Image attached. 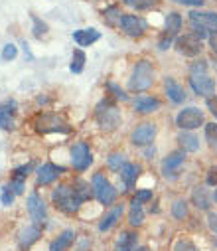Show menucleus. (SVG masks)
Wrapping results in <instances>:
<instances>
[{
	"label": "nucleus",
	"mask_w": 217,
	"mask_h": 251,
	"mask_svg": "<svg viewBox=\"0 0 217 251\" xmlns=\"http://www.w3.org/2000/svg\"><path fill=\"white\" fill-rule=\"evenodd\" d=\"M190 85L193 89V93L197 95H211L215 91V81L207 75V74H192L190 75Z\"/></svg>",
	"instance_id": "13"
},
{
	"label": "nucleus",
	"mask_w": 217,
	"mask_h": 251,
	"mask_svg": "<svg viewBox=\"0 0 217 251\" xmlns=\"http://www.w3.org/2000/svg\"><path fill=\"white\" fill-rule=\"evenodd\" d=\"M192 202L197 210H207L209 208V196L205 192V188H195L192 192Z\"/></svg>",
	"instance_id": "25"
},
{
	"label": "nucleus",
	"mask_w": 217,
	"mask_h": 251,
	"mask_svg": "<svg viewBox=\"0 0 217 251\" xmlns=\"http://www.w3.org/2000/svg\"><path fill=\"white\" fill-rule=\"evenodd\" d=\"M32 22H34V36L36 38H42V36H46L48 34V24L46 22H42L38 16H32Z\"/></svg>",
	"instance_id": "34"
},
{
	"label": "nucleus",
	"mask_w": 217,
	"mask_h": 251,
	"mask_svg": "<svg viewBox=\"0 0 217 251\" xmlns=\"http://www.w3.org/2000/svg\"><path fill=\"white\" fill-rule=\"evenodd\" d=\"M109 89H111V91H115V97H117V99H122V101L126 99L124 91H122V89H119V87H117L115 83H109Z\"/></svg>",
	"instance_id": "44"
},
{
	"label": "nucleus",
	"mask_w": 217,
	"mask_h": 251,
	"mask_svg": "<svg viewBox=\"0 0 217 251\" xmlns=\"http://www.w3.org/2000/svg\"><path fill=\"white\" fill-rule=\"evenodd\" d=\"M213 200H215V204H217V188H215V192H213Z\"/></svg>",
	"instance_id": "45"
},
{
	"label": "nucleus",
	"mask_w": 217,
	"mask_h": 251,
	"mask_svg": "<svg viewBox=\"0 0 217 251\" xmlns=\"http://www.w3.org/2000/svg\"><path fill=\"white\" fill-rule=\"evenodd\" d=\"M138 251H148V249H146V247H140V249H138Z\"/></svg>",
	"instance_id": "46"
},
{
	"label": "nucleus",
	"mask_w": 217,
	"mask_h": 251,
	"mask_svg": "<svg viewBox=\"0 0 217 251\" xmlns=\"http://www.w3.org/2000/svg\"><path fill=\"white\" fill-rule=\"evenodd\" d=\"M30 170H32V164H26V166H18V168L14 170V174H16L14 178H22V180H24V178L28 176V172H30Z\"/></svg>",
	"instance_id": "39"
},
{
	"label": "nucleus",
	"mask_w": 217,
	"mask_h": 251,
	"mask_svg": "<svg viewBox=\"0 0 217 251\" xmlns=\"http://www.w3.org/2000/svg\"><path fill=\"white\" fill-rule=\"evenodd\" d=\"M107 164H109V168H113V170H121V168L126 164V158H124L122 152H113V154L107 158Z\"/></svg>",
	"instance_id": "29"
},
{
	"label": "nucleus",
	"mask_w": 217,
	"mask_h": 251,
	"mask_svg": "<svg viewBox=\"0 0 217 251\" xmlns=\"http://www.w3.org/2000/svg\"><path fill=\"white\" fill-rule=\"evenodd\" d=\"M178 143L182 145V149H184L186 152H195V151L199 149V141H197V137L192 135V133H180Z\"/></svg>",
	"instance_id": "24"
},
{
	"label": "nucleus",
	"mask_w": 217,
	"mask_h": 251,
	"mask_svg": "<svg viewBox=\"0 0 217 251\" xmlns=\"http://www.w3.org/2000/svg\"><path fill=\"white\" fill-rule=\"evenodd\" d=\"M174 251H197V249H195V245L190 243V241H178L176 247H174Z\"/></svg>",
	"instance_id": "37"
},
{
	"label": "nucleus",
	"mask_w": 217,
	"mask_h": 251,
	"mask_svg": "<svg viewBox=\"0 0 217 251\" xmlns=\"http://www.w3.org/2000/svg\"><path fill=\"white\" fill-rule=\"evenodd\" d=\"M93 194H95V198H97L103 206H111V204L115 202V198H117L115 186H113L101 172H97V174L93 176Z\"/></svg>",
	"instance_id": "4"
},
{
	"label": "nucleus",
	"mask_w": 217,
	"mask_h": 251,
	"mask_svg": "<svg viewBox=\"0 0 217 251\" xmlns=\"http://www.w3.org/2000/svg\"><path fill=\"white\" fill-rule=\"evenodd\" d=\"M154 83V68L150 61L140 59L132 70V75L128 79V89L130 91H146Z\"/></svg>",
	"instance_id": "2"
},
{
	"label": "nucleus",
	"mask_w": 217,
	"mask_h": 251,
	"mask_svg": "<svg viewBox=\"0 0 217 251\" xmlns=\"http://www.w3.org/2000/svg\"><path fill=\"white\" fill-rule=\"evenodd\" d=\"M65 168H61V166H55V164H42L40 168H38V184L40 186H48V184H51L61 172H63Z\"/></svg>",
	"instance_id": "15"
},
{
	"label": "nucleus",
	"mask_w": 217,
	"mask_h": 251,
	"mask_svg": "<svg viewBox=\"0 0 217 251\" xmlns=\"http://www.w3.org/2000/svg\"><path fill=\"white\" fill-rule=\"evenodd\" d=\"M28 212H30V218H32V222L36 226H44L46 224L48 210H46L44 200L38 194H30V198H28Z\"/></svg>",
	"instance_id": "12"
},
{
	"label": "nucleus",
	"mask_w": 217,
	"mask_h": 251,
	"mask_svg": "<svg viewBox=\"0 0 217 251\" xmlns=\"http://www.w3.org/2000/svg\"><path fill=\"white\" fill-rule=\"evenodd\" d=\"M205 139H207L209 147H217V123L205 125Z\"/></svg>",
	"instance_id": "32"
},
{
	"label": "nucleus",
	"mask_w": 217,
	"mask_h": 251,
	"mask_svg": "<svg viewBox=\"0 0 217 251\" xmlns=\"http://www.w3.org/2000/svg\"><path fill=\"white\" fill-rule=\"evenodd\" d=\"M205 180H207L209 186H215V188H217V166H211V168L207 170Z\"/></svg>",
	"instance_id": "36"
},
{
	"label": "nucleus",
	"mask_w": 217,
	"mask_h": 251,
	"mask_svg": "<svg viewBox=\"0 0 217 251\" xmlns=\"http://www.w3.org/2000/svg\"><path fill=\"white\" fill-rule=\"evenodd\" d=\"M207 224H209V229L213 231V233H217V214H209L207 216Z\"/></svg>",
	"instance_id": "43"
},
{
	"label": "nucleus",
	"mask_w": 217,
	"mask_h": 251,
	"mask_svg": "<svg viewBox=\"0 0 217 251\" xmlns=\"http://www.w3.org/2000/svg\"><path fill=\"white\" fill-rule=\"evenodd\" d=\"M134 245H136V233H128L124 231L117 243V249L115 251H134Z\"/></svg>",
	"instance_id": "27"
},
{
	"label": "nucleus",
	"mask_w": 217,
	"mask_h": 251,
	"mask_svg": "<svg viewBox=\"0 0 217 251\" xmlns=\"http://www.w3.org/2000/svg\"><path fill=\"white\" fill-rule=\"evenodd\" d=\"M40 237H42V229H40V226H28V227H24V229L20 231V235H18V243H20L22 249H28V247H32Z\"/></svg>",
	"instance_id": "16"
},
{
	"label": "nucleus",
	"mask_w": 217,
	"mask_h": 251,
	"mask_svg": "<svg viewBox=\"0 0 217 251\" xmlns=\"http://www.w3.org/2000/svg\"><path fill=\"white\" fill-rule=\"evenodd\" d=\"M83 68H85V53H83V50H75L73 51V57H71L69 70L73 72V74H81Z\"/></svg>",
	"instance_id": "28"
},
{
	"label": "nucleus",
	"mask_w": 217,
	"mask_h": 251,
	"mask_svg": "<svg viewBox=\"0 0 217 251\" xmlns=\"http://www.w3.org/2000/svg\"><path fill=\"white\" fill-rule=\"evenodd\" d=\"M186 151H174V152H170L166 158H164V162H162V174L164 176H172V174H176L178 170H180V166L184 164V160H186V154H184Z\"/></svg>",
	"instance_id": "14"
},
{
	"label": "nucleus",
	"mask_w": 217,
	"mask_h": 251,
	"mask_svg": "<svg viewBox=\"0 0 217 251\" xmlns=\"http://www.w3.org/2000/svg\"><path fill=\"white\" fill-rule=\"evenodd\" d=\"M95 117H97V121H99L101 127H103V129H109V131L117 129L119 123H121V113H119L117 107L111 105L109 101H101V103L97 105Z\"/></svg>",
	"instance_id": "5"
},
{
	"label": "nucleus",
	"mask_w": 217,
	"mask_h": 251,
	"mask_svg": "<svg viewBox=\"0 0 217 251\" xmlns=\"http://www.w3.org/2000/svg\"><path fill=\"white\" fill-rule=\"evenodd\" d=\"M176 50L188 57H193L201 51V38H197L193 32L190 34H184V36H178L176 38Z\"/></svg>",
	"instance_id": "9"
},
{
	"label": "nucleus",
	"mask_w": 217,
	"mask_h": 251,
	"mask_svg": "<svg viewBox=\"0 0 217 251\" xmlns=\"http://www.w3.org/2000/svg\"><path fill=\"white\" fill-rule=\"evenodd\" d=\"M154 137H156V127H154V125L152 123H142V125H138V127L132 131L130 141L136 147H146V145H150L154 141Z\"/></svg>",
	"instance_id": "11"
},
{
	"label": "nucleus",
	"mask_w": 217,
	"mask_h": 251,
	"mask_svg": "<svg viewBox=\"0 0 217 251\" xmlns=\"http://www.w3.org/2000/svg\"><path fill=\"white\" fill-rule=\"evenodd\" d=\"M176 125L182 131H193L203 125V113L197 107H186L176 115Z\"/></svg>",
	"instance_id": "6"
},
{
	"label": "nucleus",
	"mask_w": 217,
	"mask_h": 251,
	"mask_svg": "<svg viewBox=\"0 0 217 251\" xmlns=\"http://www.w3.org/2000/svg\"><path fill=\"white\" fill-rule=\"evenodd\" d=\"M172 214L176 220H184L188 216V202L186 200H176L172 206Z\"/></svg>",
	"instance_id": "30"
},
{
	"label": "nucleus",
	"mask_w": 217,
	"mask_h": 251,
	"mask_svg": "<svg viewBox=\"0 0 217 251\" xmlns=\"http://www.w3.org/2000/svg\"><path fill=\"white\" fill-rule=\"evenodd\" d=\"M14 103H8L4 107H0V129L2 131H12L14 129Z\"/></svg>",
	"instance_id": "21"
},
{
	"label": "nucleus",
	"mask_w": 217,
	"mask_h": 251,
	"mask_svg": "<svg viewBox=\"0 0 217 251\" xmlns=\"http://www.w3.org/2000/svg\"><path fill=\"white\" fill-rule=\"evenodd\" d=\"M138 174H140V166H138V164H128V162H126V164L121 168V176H122V182L126 184V188H132V186H134Z\"/></svg>",
	"instance_id": "23"
},
{
	"label": "nucleus",
	"mask_w": 217,
	"mask_h": 251,
	"mask_svg": "<svg viewBox=\"0 0 217 251\" xmlns=\"http://www.w3.org/2000/svg\"><path fill=\"white\" fill-rule=\"evenodd\" d=\"M121 28L126 36L138 38V36H142L144 32H146V20L140 18V16H134V14H122Z\"/></svg>",
	"instance_id": "10"
},
{
	"label": "nucleus",
	"mask_w": 217,
	"mask_h": 251,
	"mask_svg": "<svg viewBox=\"0 0 217 251\" xmlns=\"http://www.w3.org/2000/svg\"><path fill=\"white\" fill-rule=\"evenodd\" d=\"M144 222V212H142V202L132 200V208L128 214V224L130 226H140Z\"/></svg>",
	"instance_id": "26"
},
{
	"label": "nucleus",
	"mask_w": 217,
	"mask_h": 251,
	"mask_svg": "<svg viewBox=\"0 0 217 251\" xmlns=\"http://www.w3.org/2000/svg\"><path fill=\"white\" fill-rule=\"evenodd\" d=\"M174 2L184 4V6H192V8H199V6H203L205 0H174Z\"/></svg>",
	"instance_id": "38"
},
{
	"label": "nucleus",
	"mask_w": 217,
	"mask_h": 251,
	"mask_svg": "<svg viewBox=\"0 0 217 251\" xmlns=\"http://www.w3.org/2000/svg\"><path fill=\"white\" fill-rule=\"evenodd\" d=\"M207 109H209V113L215 117V121H217V97H209L207 99Z\"/></svg>",
	"instance_id": "41"
},
{
	"label": "nucleus",
	"mask_w": 217,
	"mask_h": 251,
	"mask_svg": "<svg viewBox=\"0 0 217 251\" xmlns=\"http://www.w3.org/2000/svg\"><path fill=\"white\" fill-rule=\"evenodd\" d=\"M99 38H101V32H97L95 28H83V30H75L73 32V40L81 48H87V46L95 44Z\"/></svg>",
	"instance_id": "17"
},
{
	"label": "nucleus",
	"mask_w": 217,
	"mask_h": 251,
	"mask_svg": "<svg viewBox=\"0 0 217 251\" xmlns=\"http://www.w3.org/2000/svg\"><path fill=\"white\" fill-rule=\"evenodd\" d=\"M16 55H18V48H16L14 44H6V46L2 48V59H4V61L14 59Z\"/></svg>",
	"instance_id": "35"
},
{
	"label": "nucleus",
	"mask_w": 217,
	"mask_h": 251,
	"mask_svg": "<svg viewBox=\"0 0 217 251\" xmlns=\"http://www.w3.org/2000/svg\"><path fill=\"white\" fill-rule=\"evenodd\" d=\"M122 2L130 8H136V10H146V8H152L156 0H122Z\"/></svg>",
	"instance_id": "31"
},
{
	"label": "nucleus",
	"mask_w": 217,
	"mask_h": 251,
	"mask_svg": "<svg viewBox=\"0 0 217 251\" xmlns=\"http://www.w3.org/2000/svg\"><path fill=\"white\" fill-rule=\"evenodd\" d=\"M121 216H122V206H115L113 210H109V212L103 216V220L99 222V229H101V231L113 229V227L117 226V222L121 220Z\"/></svg>",
	"instance_id": "20"
},
{
	"label": "nucleus",
	"mask_w": 217,
	"mask_h": 251,
	"mask_svg": "<svg viewBox=\"0 0 217 251\" xmlns=\"http://www.w3.org/2000/svg\"><path fill=\"white\" fill-rule=\"evenodd\" d=\"M91 162H93V152H91L89 145L87 143L73 145V149H71V164H73V168L83 172L91 166Z\"/></svg>",
	"instance_id": "8"
},
{
	"label": "nucleus",
	"mask_w": 217,
	"mask_h": 251,
	"mask_svg": "<svg viewBox=\"0 0 217 251\" xmlns=\"http://www.w3.org/2000/svg\"><path fill=\"white\" fill-rule=\"evenodd\" d=\"M190 24L197 38H209V30H217V14L215 12H203V10H192L190 12Z\"/></svg>",
	"instance_id": "3"
},
{
	"label": "nucleus",
	"mask_w": 217,
	"mask_h": 251,
	"mask_svg": "<svg viewBox=\"0 0 217 251\" xmlns=\"http://www.w3.org/2000/svg\"><path fill=\"white\" fill-rule=\"evenodd\" d=\"M134 109L142 115H148V113H154L160 109V101L156 97H150V95H140L134 101Z\"/></svg>",
	"instance_id": "18"
},
{
	"label": "nucleus",
	"mask_w": 217,
	"mask_h": 251,
	"mask_svg": "<svg viewBox=\"0 0 217 251\" xmlns=\"http://www.w3.org/2000/svg\"><path fill=\"white\" fill-rule=\"evenodd\" d=\"M73 239H75V233H73V229H65L51 245H49V251H67L69 249V245L73 243Z\"/></svg>",
	"instance_id": "22"
},
{
	"label": "nucleus",
	"mask_w": 217,
	"mask_h": 251,
	"mask_svg": "<svg viewBox=\"0 0 217 251\" xmlns=\"http://www.w3.org/2000/svg\"><path fill=\"white\" fill-rule=\"evenodd\" d=\"M150 198H152V190H138L134 200H138V202H148Z\"/></svg>",
	"instance_id": "40"
},
{
	"label": "nucleus",
	"mask_w": 217,
	"mask_h": 251,
	"mask_svg": "<svg viewBox=\"0 0 217 251\" xmlns=\"http://www.w3.org/2000/svg\"><path fill=\"white\" fill-rule=\"evenodd\" d=\"M182 30V16L178 12H170L166 16V26H164V34L158 42L160 50H168L172 46V42L178 38V32Z\"/></svg>",
	"instance_id": "7"
},
{
	"label": "nucleus",
	"mask_w": 217,
	"mask_h": 251,
	"mask_svg": "<svg viewBox=\"0 0 217 251\" xmlns=\"http://www.w3.org/2000/svg\"><path fill=\"white\" fill-rule=\"evenodd\" d=\"M164 89H166V95L170 97L172 103H184V99H186V91H184V87H182L178 81H174L172 77H166V81H164Z\"/></svg>",
	"instance_id": "19"
},
{
	"label": "nucleus",
	"mask_w": 217,
	"mask_h": 251,
	"mask_svg": "<svg viewBox=\"0 0 217 251\" xmlns=\"http://www.w3.org/2000/svg\"><path fill=\"white\" fill-rule=\"evenodd\" d=\"M207 42H209V48H211V51H213V53L217 55V30L209 34V38H207Z\"/></svg>",
	"instance_id": "42"
},
{
	"label": "nucleus",
	"mask_w": 217,
	"mask_h": 251,
	"mask_svg": "<svg viewBox=\"0 0 217 251\" xmlns=\"http://www.w3.org/2000/svg\"><path fill=\"white\" fill-rule=\"evenodd\" d=\"M14 196H16V192L12 190V186H10V184L2 186V194H0V200H2L4 206H10V204L14 202Z\"/></svg>",
	"instance_id": "33"
},
{
	"label": "nucleus",
	"mask_w": 217,
	"mask_h": 251,
	"mask_svg": "<svg viewBox=\"0 0 217 251\" xmlns=\"http://www.w3.org/2000/svg\"><path fill=\"white\" fill-rule=\"evenodd\" d=\"M91 192L93 190H89V184L77 180L73 186H67V184L57 186L55 190H53V194H51V200L55 202V206L61 212L75 214L81 208V204L91 198Z\"/></svg>",
	"instance_id": "1"
}]
</instances>
